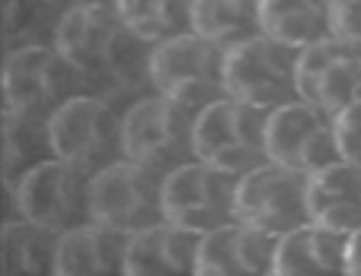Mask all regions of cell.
Returning <instances> with one entry per match:
<instances>
[{
    "label": "cell",
    "mask_w": 361,
    "mask_h": 276,
    "mask_svg": "<svg viewBox=\"0 0 361 276\" xmlns=\"http://www.w3.org/2000/svg\"><path fill=\"white\" fill-rule=\"evenodd\" d=\"M54 48L86 76L89 83H105V80H124L133 73L143 51V42L124 25L114 6H80L61 16L57 25Z\"/></svg>",
    "instance_id": "obj_1"
},
{
    "label": "cell",
    "mask_w": 361,
    "mask_h": 276,
    "mask_svg": "<svg viewBox=\"0 0 361 276\" xmlns=\"http://www.w3.org/2000/svg\"><path fill=\"white\" fill-rule=\"evenodd\" d=\"M146 80L156 95H165L190 112H203L206 105L228 95L225 92V48L197 32L178 35L149 51Z\"/></svg>",
    "instance_id": "obj_2"
},
{
    "label": "cell",
    "mask_w": 361,
    "mask_h": 276,
    "mask_svg": "<svg viewBox=\"0 0 361 276\" xmlns=\"http://www.w3.org/2000/svg\"><path fill=\"white\" fill-rule=\"evenodd\" d=\"M48 131L54 159L76 165L86 175H99L124 159V114L114 112L99 92L76 95L57 108L48 118Z\"/></svg>",
    "instance_id": "obj_3"
},
{
    "label": "cell",
    "mask_w": 361,
    "mask_h": 276,
    "mask_svg": "<svg viewBox=\"0 0 361 276\" xmlns=\"http://www.w3.org/2000/svg\"><path fill=\"white\" fill-rule=\"evenodd\" d=\"M193 131L197 112L156 92L143 95L124 112V159L159 175H171L197 159Z\"/></svg>",
    "instance_id": "obj_4"
},
{
    "label": "cell",
    "mask_w": 361,
    "mask_h": 276,
    "mask_svg": "<svg viewBox=\"0 0 361 276\" xmlns=\"http://www.w3.org/2000/svg\"><path fill=\"white\" fill-rule=\"evenodd\" d=\"M267 118L269 112L254 108L241 99H225L197 112V131H193V150L206 165L228 172V175H247L267 159Z\"/></svg>",
    "instance_id": "obj_5"
},
{
    "label": "cell",
    "mask_w": 361,
    "mask_h": 276,
    "mask_svg": "<svg viewBox=\"0 0 361 276\" xmlns=\"http://www.w3.org/2000/svg\"><path fill=\"white\" fill-rule=\"evenodd\" d=\"M19 220L35 222L54 235L92 222V175L63 159H48L13 184Z\"/></svg>",
    "instance_id": "obj_6"
},
{
    "label": "cell",
    "mask_w": 361,
    "mask_h": 276,
    "mask_svg": "<svg viewBox=\"0 0 361 276\" xmlns=\"http://www.w3.org/2000/svg\"><path fill=\"white\" fill-rule=\"evenodd\" d=\"M86 92H92V83L54 44L10 51L4 61V108L51 118L70 99Z\"/></svg>",
    "instance_id": "obj_7"
},
{
    "label": "cell",
    "mask_w": 361,
    "mask_h": 276,
    "mask_svg": "<svg viewBox=\"0 0 361 276\" xmlns=\"http://www.w3.org/2000/svg\"><path fill=\"white\" fill-rule=\"evenodd\" d=\"M225 92L263 112L298 102V51L269 35H254L228 48Z\"/></svg>",
    "instance_id": "obj_8"
},
{
    "label": "cell",
    "mask_w": 361,
    "mask_h": 276,
    "mask_svg": "<svg viewBox=\"0 0 361 276\" xmlns=\"http://www.w3.org/2000/svg\"><path fill=\"white\" fill-rule=\"evenodd\" d=\"M162 210L165 222L193 235L231 226L238 222V175L193 159L165 175Z\"/></svg>",
    "instance_id": "obj_9"
},
{
    "label": "cell",
    "mask_w": 361,
    "mask_h": 276,
    "mask_svg": "<svg viewBox=\"0 0 361 276\" xmlns=\"http://www.w3.org/2000/svg\"><path fill=\"white\" fill-rule=\"evenodd\" d=\"M162 188L165 175L121 159L92 175V222L114 229L127 239L146 232L165 222Z\"/></svg>",
    "instance_id": "obj_10"
},
{
    "label": "cell",
    "mask_w": 361,
    "mask_h": 276,
    "mask_svg": "<svg viewBox=\"0 0 361 276\" xmlns=\"http://www.w3.org/2000/svg\"><path fill=\"white\" fill-rule=\"evenodd\" d=\"M311 175L263 162L238 178V222L279 241L311 222L307 210Z\"/></svg>",
    "instance_id": "obj_11"
},
{
    "label": "cell",
    "mask_w": 361,
    "mask_h": 276,
    "mask_svg": "<svg viewBox=\"0 0 361 276\" xmlns=\"http://www.w3.org/2000/svg\"><path fill=\"white\" fill-rule=\"evenodd\" d=\"M267 159L305 175L339 162L336 118L301 99L273 108L267 118Z\"/></svg>",
    "instance_id": "obj_12"
},
{
    "label": "cell",
    "mask_w": 361,
    "mask_h": 276,
    "mask_svg": "<svg viewBox=\"0 0 361 276\" xmlns=\"http://www.w3.org/2000/svg\"><path fill=\"white\" fill-rule=\"evenodd\" d=\"M298 99L324 108L330 118L361 102V48L324 38L298 51Z\"/></svg>",
    "instance_id": "obj_13"
},
{
    "label": "cell",
    "mask_w": 361,
    "mask_h": 276,
    "mask_svg": "<svg viewBox=\"0 0 361 276\" xmlns=\"http://www.w3.org/2000/svg\"><path fill=\"white\" fill-rule=\"evenodd\" d=\"M276 239L231 222L200 235L197 276H273Z\"/></svg>",
    "instance_id": "obj_14"
},
{
    "label": "cell",
    "mask_w": 361,
    "mask_h": 276,
    "mask_svg": "<svg viewBox=\"0 0 361 276\" xmlns=\"http://www.w3.org/2000/svg\"><path fill=\"white\" fill-rule=\"evenodd\" d=\"M200 235L184 232L171 222L130 235L124 276H197Z\"/></svg>",
    "instance_id": "obj_15"
},
{
    "label": "cell",
    "mask_w": 361,
    "mask_h": 276,
    "mask_svg": "<svg viewBox=\"0 0 361 276\" xmlns=\"http://www.w3.org/2000/svg\"><path fill=\"white\" fill-rule=\"evenodd\" d=\"M345 248V235L307 222L276 241L273 276H349Z\"/></svg>",
    "instance_id": "obj_16"
},
{
    "label": "cell",
    "mask_w": 361,
    "mask_h": 276,
    "mask_svg": "<svg viewBox=\"0 0 361 276\" xmlns=\"http://www.w3.org/2000/svg\"><path fill=\"white\" fill-rule=\"evenodd\" d=\"M311 222L349 239L361 229V169L352 162H333L311 175L307 188Z\"/></svg>",
    "instance_id": "obj_17"
},
{
    "label": "cell",
    "mask_w": 361,
    "mask_h": 276,
    "mask_svg": "<svg viewBox=\"0 0 361 276\" xmlns=\"http://www.w3.org/2000/svg\"><path fill=\"white\" fill-rule=\"evenodd\" d=\"M127 235L105 229L99 222L63 232L57 241L54 276H124Z\"/></svg>",
    "instance_id": "obj_18"
},
{
    "label": "cell",
    "mask_w": 361,
    "mask_h": 276,
    "mask_svg": "<svg viewBox=\"0 0 361 276\" xmlns=\"http://www.w3.org/2000/svg\"><path fill=\"white\" fill-rule=\"evenodd\" d=\"M263 35L301 51L330 38V0H260Z\"/></svg>",
    "instance_id": "obj_19"
},
{
    "label": "cell",
    "mask_w": 361,
    "mask_h": 276,
    "mask_svg": "<svg viewBox=\"0 0 361 276\" xmlns=\"http://www.w3.org/2000/svg\"><path fill=\"white\" fill-rule=\"evenodd\" d=\"M61 235L25 220H10L0 229V276H54Z\"/></svg>",
    "instance_id": "obj_20"
},
{
    "label": "cell",
    "mask_w": 361,
    "mask_h": 276,
    "mask_svg": "<svg viewBox=\"0 0 361 276\" xmlns=\"http://www.w3.org/2000/svg\"><path fill=\"white\" fill-rule=\"evenodd\" d=\"M54 159L51 150V131L48 118L25 112L4 108V181L13 191V184L32 172L35 165Z\"/></svg>",
    "instance_id": "obj_21"
},
{
    "label": "cell",
    "mask_w": 361,
    "mask_h": 276,
    "mask_svg": "<svg viewBox=\"0 0 361 276\" xmlns=\"http://www.w3.org/2000/svg\"><path fill=\"white\" fill-rule=\"evenodd\" d=\"M114 10L149 48L193 32V0H118Z\"/></svg>",
    "instance_id": "obj_22"
},
{
    "label": "cell",
    "mask_w": 361,
    "mask_h": 276,
    "mask_svg": "<svg viewBox=\"0 0 361 276\" xmlns=\"http://www.w3.org/2000/svg\"><path fill=\"white\" fill-rule=\"evenodd\" d=\"M193 32L225 51L263 35L260 0H193Z\"/></svg>",
    "instance_id": "obj_23"
},
{
    "label": "cell",
    "mask_w": 361,
    "mask_h": 276,
    "mask_svg": "<svg viewBox=\"0 0 361 276\" xmlns=\"http://www.w3.org/2000/svg\"><path fill=\"white\" fill-rule=\"evenodd\" d=\"M61 16L48 0H6L4 4V44L6 54L35 44H54Z\"/></svg>",
    "instance_id": "obj_24"
},
{
    "label": "cell",
    "mask_w": 361,
    "mask_h": 276,
    "mask_svg": "<svg viewBox=\"0 0 361 276\" xmlns=\"http://www.w3.org/2000/svg\"><path fill=\"white\" fill-rule=\"evenodd\" d=\"M330 35L361 48V0H330Z\"/></svg>",
    "instance_id": "obj_25"
},
{
    "label": "cell",
    "mask_w": 361,
    "mask_h": 276,
    "mask_svg": "<svg viewBox=\"0 0 361 276\" xmlns=\"http://www.w3.org/2000/svg\"><path fill=\"white\" fill-rule=\"evenodd\" d=\"M336 146L339 159L361 169V102L336 114Z\"/></svg>",
    "instance_id": "obj_26"
},
{
    "label": "cell",
    "mask_w": 361,
    "mask_h": 276,
    "mask_svg": "<svg viewBox=\"0 0 361 276\" xmlns=\"http://www.w3.org/2000/svg\"><path fill=\"white\" fill-rule=\"evenodd\" d=\"M345 258H349V276H361V229L349 235V248H345Z\"/></svg>",
    "instance_id": "obj_27"
},
{
    "label": "cell",
    "mask_w": 361,
    "mask_h": 276,
    "mask_svg": "<svg viewBox=\"0 0 361 276\" xmlns=\"http://www.w3.org/2000/svg\"><path fill=\"white\" fill-rule=\"evenodd\" d=\"M57 13H70V10H80V6H114L118 0H48Z\"/></svg>",
    "instance_id": "obj_28"
}]
</instances>
